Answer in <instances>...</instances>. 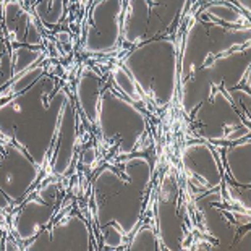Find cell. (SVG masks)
<instances>
[{
	"mask_svg": "<svg viewBox=\"0 0 251 251\" xmlns=\"http://www.w3.org/2000/svg\"><path fill=\"white\" fill-rule=\"evenodd\" d=\"M0 105V135L21 148L37 165L50 157L68 94L50 76H37Z\"/></svg>",
	"mask_w": 251,
	"mask_h": 251,
	"instance_id": "1",
	"label": "cell"
},
{
	"mask_svg": "<svg viewBox=\"0 0 251 251\" xmlns=\"http://www.w3.org/2000/svg\"><path fill=\"white\" fill-rule=\"evenodd\" d=\"M144 157L122 159L115 165H107L94 180V207L99 227L115 226L124 235H130L140 222L143 200L146 196L151 169L131 181Z\"/></svg>",
	"mask_w": 251,
	"mask_h": 251,
	"instance_id": "2",
	"label": "cell"
},
{
	"mask_svg": "<svg viewBox=\"0 0 251 251\" xmlns=\"http://www.w3.org/2000/svg\"><path fill=\"white\" fill-rule=\"evenodd\" d=\"M0 242H2V235H0Z\"/></svg>",
	"mask_w": 251,
	"mask_h": 251,
	"instance_id": "18",
	"label": "cell"
},
{
	"mask_svg": "<svg viewBox=\"0 0 251 251\" xmlns=\"http://www.w3.org/2000/svg\"><path fill=\"white\" fill-rule=\"evenodd\" d=\"M3 23L5 33L8 36V41L15 44H28L39 46L41 44V31L36 26L31 15L21 7L17 0H10L5 3L3 8Z\"/></svg>",
	"mask_w": 251,
	"mask_h": 251,
	"instance_id": "11",
	"label": "cell"
},
{
	"mask_svg": "<svg viewBox=\"0 0 251 251\" xmlns=\"http://www.w3.org/2000/svg\"><path fill=\"white\" fill-rule=\"evenodd\" d=\"M91 240L86 222L81 217L63 219L49 230L42 232L31 240L26 250H89Z\"/></svg>",
	"mask_w": 251,
	"mask_h": 251,
	"instance_id": "8",
	"label": "cell"
},
{
	"mask_svg": "<svg viewBox=\"0 0 251 251\" xmlns=\"http://www.w3.org/2000/svg\"><path fill=\"white\" fill-rule=\"evenodd\" d=\"M138 52L152 67H144V76L135 79L136 86L144 89L159 107L167 105L172 100L177 86V54L175 46L169 39L146 42Z\"/></svg>",
	"mask_w": 251,
	"mask_h": 251,
	"instance_id": "4",
	"label": "cell"
},
{
	"mask_svg": "<svg viewBox=\"0 0 251 251\" xmlns=\"http://www.w3.org/2000/svg\"><path fill=\"white\" fill-rule=\"evenodd\" d=\"M36 13L44 23L55 25L62 18L63 13V0H42L36 5Z\"/></svg>",
	"mask_w": 251,
	"mask_h": 251,
	"instance_id": "14",
	"label": "cell"
},
{
	"mask_svg": "<svg viewBox=\"0 0 251 251\" xmlns=\"http://www.w3.org/2000/svg\"><path fill=\"white\" fill-rule=\"evenodd\" d=\"M98 122L105 140L119 144V156L130 154L144 133V117L141 112L109 88L100 93Z\"/></svg>",
	"mask_w": 251,
	"mask_h": 251,
	"instance_id": "3",
	"label": "cell"
},
{
	"mask_svg": "<svg viewBox=\"0 0 251 251\" xmlns=\"http://www.w3.org/2000/svg\"><path fill=\"white\" fill-rule=\"evenodd\" d=\"M37 165L17 144L0 148V191L12 202L21 200L39 177Z\"/></svg>",
	"mask_w": 251,
	"mask_h": 251,
	"instance_id": "5",
	"label": "cell"
},
{
	"mask_svg": "<svg viewBox=\"0 0 251 251\" xmlns=\"http://www.w3.org/2000/svg\"><path fill=\"white\" fill-rule=\"evenodd\" d=\"M128 248L130 250H157L159 247H157L156 233L148 227L141 228V230L133 237Z\"/></svg>",
	"mask_w": 251,
	"mask_h": 251,
	"instance_id": "15",
	"label": "cell"
},
{
	"mask_svg": "<svg viewBox=\"0 0 251 251\" xmlns=\"http://www.w3.org/2000/svg\"><path fill=\"white\" fill-rule=\"evenodd\" d=\"M185 170L191 183L202 188H216L222 183V172L216 162L214 154L206 144H190L183 154Z\"/></svg>",
	"mask_w": 251,
	"mask_h": 251,
	"instance_id": "9",
	"label": "cell"
},
{
	"mask_svg": "<svg viewBox=\"0 0 251 251\" xmlns=\"http://www.w3.org/2000/svg\"><path fill=\"white\" fill-rule=\"evenodd\" d=\"M124 0H96L89 15L84 49L89 54H109L120 41V15Z\"/></svg>",
	"mask_w": 251,
	"mask_h": 251,
	"instance_id": "6",
	"label": "cell"
},
{
	"mask_svg": "<svg viewBox=\"0 0 251 251\" xmlns=\"http://www.w3.org/2000/svg\"><path fill=\"white\" fill-rule=\"evenodd\" d=\"M124 237H125V235L122 233L115 226H112V224L102 227V238H104L105 247H109V248H119L120 245L124 243Z\"/></svg>",
	"mask_w": 251,
	"mask_h": 251,
	"instance_id": "16",
	"label": "cell"
},
{
	"mask_svg": "<svg viewBox=\"0 0 251 251\" xmlns=\"http://www.w3.org/2000/svg\"><path fill=\"white\" fill-rule=\"evenodd\" d=\"M112 75H114V81L117 84V88H119L122 93L128 96L131 100H135V102L141 100V94H140V91H138L135 79H133L131 75L125 70V67H120V65L115 67Z\"/></svg>",
	"mask_w": 251,
	"mask_h": 251,
	"instance_id": "13",
	"label": "cell"
},
{
	"mask_svg": "<svg viewBox=\"0 0 251 251\" xmlns=\"http://www.w3.org/2000/svg\"><path fill=\"white\" fill-rule=\"evenodd\" d=\"M75 148H76V114L75 105L68 99L63 107L58 128L55 133L52 156H54V172L58 175H65L72 169ZM50 156V157H52Z\"/></svg>",
	"mask_w": 251,
	"mask_h": 251,
	"instance_id": "10",
	"label": "cell"
},
{
	"mask_svg": "<svg viewBox=\"0 0 251 251\" xmlns=\"http://www.w3.org/2000/svg\"><path fill=\"white\" fill-rule=\"evenodd\" d=\"M57 198L58 185L49 181L46 186H42L36 198H31L20 207L13 217V227L21 240H33L44 230L46 226H49L55 211Z\"/></svg>",
	"mask_w": 251,
	"mask_h": 251,
	"instance_id": "7",
	"label": "cell"
},
{
	"mask_svg": "<svg viewBox=\"0 0 251 251\" xmlns=\"http://www.w3.org/2000/svg\"><path fill=\"white\" fill-rule=\"evenodd\" d=\"M100 76L91 68H84L76 84V96L79 107L91 122H98L100 102Z\"/></svg>",
	"mask_w": 251,
	"mask_h": 251,
	"instance_id": "12",
	"label": "cell"
},
{
	"mask_svg": "<svg viewBox=\"0 0 251 251\" xmlns=\"http://www.w3.org/2000/svg\"><path fill=\"white\" fill-rule=\"evenodd\" d=\"M5 54V42H3V31L0 28V55Z\"/></svg>",
	"mask_w": 251,
	"mask_h": 251,
	"instance_id": "17",
	"label": "cell"
}]
</instances>
